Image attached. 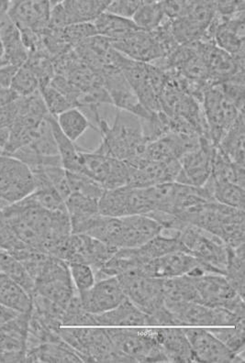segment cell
Returning a JSON list of instances; mask_svg holds the SVG:
<instances>
[{
  "instance_id": "obj_1",
  "label": "cell",
  "mask_w": 245,
  "mask_h": 363,
  "mask_svg": "<svg viewBox=\"0 0 245 363\" xmlns=\"http://www.w3.org/2000/svg\"><path fill=\"white\" fill-rule=\"evenodd\" d=\"M2 211L16 237L46 255L53 244L72 234L67 211H47L31 195Z\"/></svg>"
},
{
  "instance_id": "obj_2",
  "label": "cell",
  "mask_w": 245,
  "mask_h": 363,
  "mask_svg": "<svg viewBox=\"0 0 245 363\" xmlns=\"http://www.w3.org/2000/svg\"><path fill=\"white\" fill-rule=\"evenodd\" d=\"M96 123L102 138V143L94 150L96 152L121 161H128L143 152L147 143L137 116L117 108L111 126L102 116Z\"/></svg>"
},
{
  "instance_id": "obj_3",
  "label": "cell",
  "mask_w": 245,
  "mask_h": 363,
  "mask_svg": "<svg viewBox=\"0 0 245 363\" xmlns=\"http://www.w3.org/2000/svg\"><path fill=\"white\" fill-rule=\"evenodd\" d=\"M116 278L127 298L155 319L157 327H175L174 318L165 308L163 279L144 277L137 271L128 272Z\"/></svg>"
},
{
  "instance_id": "obj_4",
  "label": "cell",
  "mask_w": 245,
  "mask_h": 363,
  "mask_svg": "<svg viewBox=\"0 0 245 363\" xmlns=\"http://www.w3.org/2000/svg\"><path fill=\"white\" fill-rule=\"evenodd\" d=\"M60 337L80 355L83 362H131L116 350L106 328H64Z\"/></svg>"
},
{
  "instance_id": "obj_5",
  "label": "cell",
  "mask_w": 245,
  "mask_h": 363,
  "mask_svg": "<svg viewBox=\"0 0 245 363\" xmlns=\"http://www.w3.org/2000/svg\"><path fill=\"white\" fill-rule=\"evenodd\" d=\"M178 239L207 272L225 275L229 247L219 238L203 228L187 225L179 231Z\"/></svg>"
},
{
  "instance_id": "obj_6",
  "label": "cell",
  "mask_w": 245,
  "mask_h": 363,
  "mask_svg": "<svg viewBox=\"0 0 245 363\" xmlns=\"http://www.w3.org/2000/svg\"><path fill=\"white\" fill-rule=\"evenodd\" d=\"M118 352L131 362H168V357L157 341L155 328H106Z\"/></svg>"
},
{
  "instance_id": "obj_7",
  "label": "cell",
  "mask_w": 245,
  "mask_h": 363,
  "mask_svg": "<svg viewBox=\"0 0 245 363\" xmlns=\"http://www.w3.org/2000/svg\"><path fill=\"white\" fill-rule=\"evenodd\" d=\"M117 250L87 235L70 234L53 244L48 255L67 264H89L94 271L104 264Z\"/></svg>"
},
{
  "instance_id": "obj_8",
  "label": "cell",
  "mask_w": 245,
  "mask_h": 363,
  "mask_svg": "<svg viewBox=\"0 0 245 363\" xmlns=\"http://www.w3.org/2000/svg\"><path fill=\"white\" fill-rule=\"evenodd\" d=\"M34 190L31 169L20 160L0 153V209L21 201Z\"/></svg>"
},
{
  "instance_id": "obj_9",
  "label": "cell",
  "mask_w": 245,
  "mask_h": 363,
  "mask_svg": "<svg viewBox=\"0 0 245 363\" xmlns=\"http://www.w3.org/2000/svg\"><path fill=\"white\" fill-rule=\"evenodd\" d=\"M174 318L175 327H234L244 321L225 308H209L196 302L165 303Z\"/></svg>"
},
{
  "instance_id": "obj_10",
  "label": "cell",
  "mask_w": 245,
  "mask_h": 363,
  "mask_svg": "<svg viewBox=\"0 0 245 363\" xmlns=\"http://www.w3.org/2000/svg\"><path fill=\"white\" fill-rule=\"evenodd\" d=\"M191 278L199 294L200 303L209 308H225L244 318V298L238 295L224 275L204 274Z\"/></svg>"
},
{
  "instance_id": "obj_11",
  "label": "cell",
  "mask_w": 245,
  "mask_h": 363,
  "mask_svg": "<svg viewBox=\"0 0 245 363\" xmlns=\"http://www.w3.org/2000/svg\"><path fill=\"white\" fill-rule=\"evenodd\" d=\"M202 108L208 127L210 142L218 146L239 115L244 113L238 111L217 86H212L206 91L202 101Z\"/></svg>"
},
{
  "instance_id": "obj_12",
  "label": "cell",
  "mask_w": 245,
  "mask_h": 363,
  "mask_svg": "<svg viewBox=\"0 0 245 363\" xmlns=\"http://www.w3.org/2000/svg\"><path fill=\"white\" fill-rule=\"evenodd\" d=\"M81 159L84 174L97 181L105 189L128 186L130 169L126 162L84 149L81 151Z\"/></svg>"
},
{
  "instance_id": "obj_13",
  "label": "cell",
  "mask_w": 245,
  "mask_h": 363,
  "mask_svg": "<svg viewBox=\"0 0 245 363\" xmlns=\"http://www.w3.org/2000/svg\"><path fill=\"white\" fill-rule=\"evenodd\" d=\"M130 169L127 186L146 189L156 184L175 182L181 171L179 160L168 162L152 161L143 155L125 161Z\"/></svg>"
},
{
  "instance_id": "obj_14",
  "label": "cell",
  "mask_w": 245,
  "mask_h": 363,
  "mask_svg": "<svg viewBox=\"0 0 245 363\" xmlns=\"http://www.w3.org/2000/svg\"><path fill=\"white\" fill-rule=\"evenodd\" d=\"M49 29L61 30L69 25L93 23L104 13L111 0L102 1H51Z\"/></svg>"
},
{
  "instance_id": "obj_15",
  "label": "cell",
  "mask_w": 245,
  "mask_h": 363,
  "mask_svg": "<svg viewBox=\"0 0 245 363\" xmlns=\"http://www.w3.org/2000/svg\"><path fill=\"white\" fill-rule=\"evenodd\" d=\"M215 147L209 139L201 137L199 148L178 159L181 171L175 182L187 186H202L212 174Z\"/></svg>"
},
{
  "instance_id": "obj_16",
  "label": "cell",
  "mask_w": 245,
  "mask_h": 363,
  "mask_svg": "<svg viewBox=\"0 0 245 363\" xmlns=\"http://www.w3.org/2000/svg\"><path fill=\"white\" fill-rule=\"evenodd\" d=\"M78 295L85 311L94 315L111 311L127 298L116 277L97 281L87 292Z\"/></svg>"
},
{
  "instance_id": "obj_17",
  "label": "cell",
  "mask_w": 245,
  "mask_h": 363,
  "mask_svg": "<svg viewBox=\"0 0 245 363\" xmlns=\"http://www.w3.org/2000/svg\"><path fill=\"white\" fill-rule=\"evenodd\" d=\"M51 9V1H11L8 15L18 30L43 33L49 27Z\"/></svg>"
},
{
  "instance_id": "obj_18",
  "label": "cell",
  "mask_w": 245,
  "mask_h": 363,
  "mask_svg": "<svg viewBox=\"0 0 245 363\" xmlns=\"http://www.w3.org/2000/svg\"><path fill=\"white\" fill-rule=\"evenodd\" d=\"M200 262L186 252H173L144 262L139 272L144 277L168 279L187 275Z\"/></svg>"
},
{
  "instance_id": "obj_19",
  "label": "cell",
  "mask_w": 245,
  "mask_h": 363,
  "mask_svg": "<svg viewBox=\"0 0 245 363\" xmlns=\"http://www.w3.org/2000/svg\"><path fill=\"white\" fill-rule=\"evenodd\" d=\"M111 45L121 55L143 64H152L165 57L152 31H136L127 38L111 42Z\"/></svg>"
},
{
  "instance_id": "obj_20",
  "label": "cell",
  "mask_w": 245,
  "mask_h": 363,
  "mask_svg": "<svg viewBox=\"0 0 245 363\" xmlns=\"http://www.w3.org/2000/svg\"><path fill=\"white\" fill-rule=\"evenodd\" d=\"M197 362L232 363L234 353L204 328H183Z\"/></svg>"
},
{
  "instance_id": "obj_21",
  "label": "cell",
  "mask_w": 245,
  "mask_h": 363,
  "mask_svg": "<svg viewBox=\"0 0 245 363\" xmlns=\"http://www.w3.org/2000/svg\"><path fill=\"white\" fill-rule=\"evenodd\" d=\"M95 315L99 327H157L155 319L138 308L128 298L111 311Z\"/></svg>"
},
{
  "instance_id": "obj_22",
  "label": "cell",
  "mask_w": 245,
  "mask_h": 363,
  "mask_svg": "<svg viewBox=\"0 0 245 363\" xmlns=\"http://www.w3.org/2000/svg\"><path fill=\"white\" fill-rule=\"evenodd\" d=\"M122 238L121 249H134L143 246L158 236L162 226L146 215H133L121 218Z\"/></svg>"
},
{
  "instance_id": "obj_23",
  "label": "cell",
  "mask_w": 245,
  "mask_h": 363,
  "mask_svg": "<svg viewBox=\"0 0 245 363\" xmlns=\"http://www.w3.org/2000/svg\"><path fill=\"white\" fill-rule=\"evenodd\" d=\"M157 341L168 357V362H197L183 328H155Z\"/></svg>"
},
{
  "instance_id": "obj_24",
  "label": "cell",
  "mask_w": 245,
  "mask_h": 363,
  "mask_svg": "<svg viewBox=\"0 0 245 363\" xmlns=\"http://www.w3.org/2000/svg\"><path fill=\"white\" fill-rule=\"evenodd\" d=\"M72 234H84L89 222L99 214V200L71 193L65 200Z\"/></svg>"
},
{
  "instance_id": "obj_25",
  "label": "cell",
  "mask_w": 245,
  "mask_h": 363,
  "mask_svg": "<svg viewBox=\"0 0 245 363\" xmlns=\"http://www.w3.org/2000/svg\"><path fill=\"white\" fill-rule=\"evenodd\" d=\"M25 362L81 363L83 361L75 350L62 340L26 350Z\"/></svg>"
},
{
  "instance_id": "obj_26",
  "label": "cell",
  "mask_w": 245,
  "mask_h": 363,
  "mask_svg": "<svg viewBox=\"0 0 245 363\" xmlns=\"http://www.w3.org/2000/svg\"><path fill=\"white\" fill-rule=\"evenodd\" d=\"M0 38L4 48L3 67L11 65V67H21L28 61L29 52L23 45L20 30L16 27L12 21L0 30Z\"/></svg>"
},
{
  "instance_id": "obj_27",
  "label": "cell",
  "mask_w": 245,
  "mask_h": 363,
  "mask_svg": "<svg viewBox=\"0 0 245 363\" xmlns=\"http://www.w3.org/2000/svg\"><path fill=\"white\" fill-rule=\"evenodd\" d=\"M0 305L18 313H30L33 298L20 284L0 272Z\"/></svg>"
},
{
  "instance_id": "obj_28",
  "label": "cell",
  "mask_w": 245,
  "mask_h": 363,
  "mask_svg": "<svg viewBox=\"0 0 245 363\" xmlns=\"http://www.w3.org/2000/svg\"><path fill=\"white\" fill-rule=\"evenodd\" d=\"M50 123H51L53 136L58 145V153L61 158L62 167L65 171L71 173L84 174L83 164H82L81 151L82 148L78 147L75 143L69 140L62 130H60L56 118L50 115Z\"/></svg>"
},
{
  "instance_id": "obj_29",
  "label": "cell",
  "mask_w": 245,
  "mask_h": 363,
  "mask_svg": "<svg viewBox=\"0 0 245 363\" xmlns=\"http://www.w3.org/2000/svg\"><path fill=\"white\" fill-rule=\"evenodd\" d=\"M97 35L116 42L141 30L133 21L104 12L93 23Z\"/></svg>"
},
{
  "instance_id": "obj_30",
  "label": "cell",
  "mask_w": 245,
  "mask_h": 363,
  "mask_svg": "<svg viewBox=\"0 0 245 363\" xmlns=\"http://www.w3.org/2000/svg\"><path fill=\"white\" fill-rule=\"evenodd\" d=\"M217 147L234 164L244 165V113L239 115Z\"/></svg>"
},
{
  "instance_id": "obj_31",
  "label": "cell",
  "mask_w": 245,
  "mask_h": 363,
  "mask_svg": "<svg viewBox=\"0 0 245 363\" xmlns=\"http://www.w3.org/2000/svg\"><path fill=\"white\" fill-rule=\"evenodd\" d=\"M165 303H200V296L192 278L188 275L163 279Z\"/></svg>"
},
{
  "instance_id": "obj_32",
  "label": "cell",
  "mask_w": 245,
  "mask_h": 363,
  "mask_svg": "<svg viewBox=\"0 0 245 363\" xmlns=\"http://www.w3.org/2000/svg\"><path fill=\"white\" fill-rule=\"evenodd\" d=\"M60 130L73 143H77L89 129L97 130L95 125L91 123L89 118L78 108H72L58 116Z\"/></svg>"
},
{
  "instance_id": "obj_33",
  "label": "cell",
  "mask_w": 245,
  "mask_h": 363,
  "mask_svg": "<svg viewBox=\"0 0 245 363\" xmlns=\"http://www.w3.org/2000/svg\"><path fill=\"white\" fill-rule=\"evenodd\" d=\"M210 177L216 182H231L244 189V165L234 164L216 146Z\"/></svg>"
},
{
  "instance_id": "obj_34",
  "label": "cell",
  "mask_w": 245,
  "mask_h": 363,
  "mask_svg": "<svg viewBox=\"0 0 245 363\" xmlns=\"http://www.w3.org/2000/svg\"><path fill=\"white\" fill-rule=\"evenodd\" d=\"M134 252L141 261L147 262L149 259L162 257L163 255L173 252H186L183 244L178 238H169L159 234L143 246L134 248Z\"/></svg>"
},
{
  "instance_id": "obj_35",
  "label": "cell",
  "mask_w": 245,
  "mask_h": 363,
  "mask_svg": "<svg viewBox=\"0 0 245 363\" xmlns=\"http://www.w3.org/2000/svg\"><path fill=\"white\" fill-rule=\"evenodd\" d=\"M129 189L130 186L106 189L99 200V214L111 218L127 217Z\"/></svg>"
},
{
  "instance_id": "obj_36",
  "label": "cell",
  "mask_w": 245,
  "mask_h": 363,
  "mask_svg": "<svg viewBox=\"0 0 245 363\" xmlns=\"http://www.w3.org/2000/svg\"><path fill=\"white\" fill-rule=\"evenodd\" d=\"M244 244L231 248L229 247V255L227 266H226L225 275L234 289L236 291L238 295L244 298Z\"/></svg>"
},
{
  "instance_id": "obj_37",
  "label": "cell",
  "mask_w": 245,
  "mask_h": 363,
  "mask_svg": "<svg viewBox=\"0 0 245 363\" xmlns=\"http://www.w3.org/2000/svg\"><path fill=\"white\" fill-rule=\"evenodd\" d=\"M209 183L212 186V195L216 202L231 208L244 209L245 206V192L244 187L237 186L231 182H216L209 177Z\"/></svg>"
},
{
  "instance_id": "obj_38",
  "label": "cell",
  "mask_w": 245,
  "mask_h": 363,
  "mask_svg": "<svg viewBox=\"0 0 245 363\" xmlns=\"http://www.w3.org/2000/svg\"><path fill=\"white\" fill-rule=\"evenodd\" d=\"M0 272L7 274L17 281L30 294L31 296H33L36 284L31 279V275L28 274L26 269L18 259L3 250H0Z\"/></svg>"
},
{
  "instance_id": "obj_39",
  "label": "cell",
  "mask_w": 245,
  "mask_h": 363,
  "mask_svg": "<svg viewBox=\"0 0 245 363\" xmlns=\"http://www.w3.org/2000/svg\"><path fill=\"white\" fill-rule=\"evenodd\" d=\"M165 20L161 1H143L136 13L131 18L141 30L153 31Z\"/></svg>"
},
{
  "instance_id": "obj_40",
  "label": "cell",
  "mask_w": 245,
  "mask_h": 363,
  "mask_svg": "<svg viewBox=\"0 0 245 363\" xmlns=\"http://www.w3.org/2000/svg\"><path fill=\"white\" fill-rule=\"evenodd\" d=\"M62 327H97L95 315L85 311L78 293L75 294L65 308Z\"/></svg>"
},
{
  "instance_id": "obj_41",
  "label": "cell",
  "mask_w": 245,
  "mask_h": 363,
  "mask_svg": "<svg viewBox=\"0 0 245 363\" xmlns=\"http://www.w3.org/2000/svg\"><path fill=\"white\" fill-rule=\"evenodd\" d=\"M244 321L234 327H212L207 328L210 333L234 354L244 352L245 341Z\"/></svg>"
},
{
  "instance_id": "obj_42",
  "label": "cell",
  "mask_w": 245,
  "mask_h": 363,
  "mask_svg": "<svg viewBox=\"0 0 245 363\" xmlns=\"http://www.w3.org/2000/svg\"><path fill=\"white\" fill-rule=\"evenodd\" d=\"M11 89L18 98H25L39 92L40 81L31 68L24 64L16 71Z\"/></svg>"
},
{
  "instance_id": "obj_43",
  "label": "cell",
  "mask_w": 245,
  "mask_h": 363,
  "mask_svg": "<svg viewBox=\"0 0 245 363\" xmlns=\"http://www.w3.org/2000/svg\"><path fill=\"white\" fill-rule=\"evenodd\" d=\"M67 177L71 193L99 200L106 190L102 184L86 174L67 171Z\"/></svg>"
},
{
  "instance_id": "obj_44",
  "label": "cell",
  "mask_w": 245,
  "mask_h": 363,
  "mask_svg": "<svg viewBox=\"0 0 245 363\" xmlns=\"http://www.w3.org/2000/svg\"><path fill=\"white\" fill-rule=\"evenodd\" d=\"M216 86L226 98L234 103L239 111L244 112V72H240L230 79Z\"/></svg>"
},
{
  "instance_id": "obj_45",
  "label": "cell",
  "mask_w": 245,
  "mask_h": 363,
  "mask_svg": "<svg viewBox=\"0 0 245 363\" xmlns=\"http://www.w3.org/2000/svg\"><path fill=\"white\" fill-rule=\"evenodd\" d=\"M40 93L43 102H45L47 111L53 117L58 118V116L62 113V112L75 108L61 92H59L50 84L48 86L40 87Z\"/></svg>"
},
{
  "instance_id": "obj_46",
  "label": "cell",
  "mask_w": 245,
  "mask_h": 363,
  "mask_svg": "<svg viewBox=\"0 0 245 363\" xmlns=\"http://www.w3.org/2000/svg\"><path fill=\"white\" fill-rule=\"evenodd\" d=\"M68 267L74 286L78 294L87 292L96 284L95 272L90 265L71 262L68 264Z\"/></svg>"
},
{
  "instance_id": "obj_47",
  "label": "cell",
  "mask_w": 245,
  "mask_h": 363,
  "mask_svg": "<svg viewBox=\"0 0 245 363\" xmlns=\"http://www.w3.org/2000/svg\"><path fill=\"white\" fill-rule=\"evenodd\" d=\"M62 38L71 48L81 45L85 40L97 35L93 23H78L69 25L61 30Z\"/></svg>"
},
{
  "instance_id": "obj_48",
  "label": "cell",
  "mask_w": 245,
  "mask_h": 363,
  "mask_svg": "<svg viewBox=\"0 0 245 363\" xmlns=\"http://www.w3.org/2000/svg\"><path fill=\"white\" fill-rule=\"evenodd\" d=\"M27 247L16 237L13 230L6 220L4 213L2 209H0V250H6L11 255H14Z\"/></svg>"
},
{
  "instance_id": "obj_49",
  "label": "cell",
  "mask_w": 245,
  "mask_h": 363,
  "mask_svg": "<svg viewBox=\"0 0 245 363\" xmlns=\"http://www.w3.org/2000/svg\"><path fill=\"white\" fill-rule=\"evenodd\" d=\"M141 3L143 1L140 0H115L109 3L106 12L131 20L141 7Z\"/></svg>"
},
{
  "instance_id": "obj_50",
  "label": "cell",
  "mask_w": 245,
  "mask_h": 363,
  "mask_svg": "<svg viewBox=\"0 0 245 363\" xmlns=\"http://www.w3.org/2000/svg\"><path fill=\"white\" fill-rule=\"evenodd\" d=\"M216 14L222 17H232L244 11V1H214Z\"/></svg>"
},
{
  "instance_id": "obj_51",
  "label": "cell",
  "mask_w": 245,
  "mask_h": 363,
  "mask_svg": "<svg viewBox=\"0 0 245 363\" xmlns=\"http://www.w3.org/2000/svg\"><path fill=\"white\" fill-rule=\"evenodd\" d=\"M18 99V96L11 90L0 86V106L11 104Z\"/></svg>"
},
{
  "instance_id": "obj_52",
  "label": "cell",
  "mask_w": 245,
  "mask_h": 363,
  "mask_svg": "<svg viewBox=\"0 0 245 363\" xmlns=\"http://www.w3.org/2000/svg\"><path fill=\"white\" fill-rule=\"evenodd\" d=\"M18 314L20 313L11 311V309L0 305V327L7 324L8 322L17 317Z\"/></svg>"
},
{
  "instance_id": "obj_53",
  "label": "cell",
  "mask_w": 245,
  "mask_h": 363,
  "mask_svg": "<svg viewBox=\"0 0 245 363\" xmlns=\"http://www.w3.org/2000/svg\"><path fill=\"white\" fill-rule=\"evenodd\" d=\"M9 128L0 127V150L5 148L9 142Z\"/></svg>"
},
{
  "instance_id": "obj_54",
  "label": "cell",
  "mask_w": 245,
  "mask_h": 363,
  "mask_svg": "<svg viewBox=\"0 0 245 363\" xmlns=\"http://www.w3.org/2000/svg\"><path fill=\"white\" fill-rule=\"evenodd\" d=\"M3 55H4V48H3V43H2L1 38H0V67H3V65H2Z\"/></svg>"
}]
</instances>
